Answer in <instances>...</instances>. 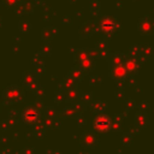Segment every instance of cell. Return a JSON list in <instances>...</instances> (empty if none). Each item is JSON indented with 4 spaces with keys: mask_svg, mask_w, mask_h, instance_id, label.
Returning a JSON list of instances; mask_svg holds the SVG:
<instances>
[{
    "mask_svg": "<svg viewBox=\"0 0 154 154\" xmlns=\"http://www.w3.org/2000/svg\"><path fill=\"white\" fill-rule=\"evenodd\" d=\"M114 26H116L114 22L111 20V19H108V18H107V19H103L102 23H101V29H102L103 31H112Z\"/></svg>",
    "mask_w": 154,
    "mask_h": 154,
    "instance_id": "obj_3",
    "label": "cell"
},
{
    "mask_svg": "<svg viewBox=\"0 0 154 154\" xmlns=\"http://www.w3.org/2000/svg\"><path fill=\"white\" fill-rule=\"evenodd\" d=\"M95 128L97 131H106L109 129L111 126V119L105 116V114H101V116H97L95 118Z\"/></svg>",
    "mask_w": 154,
    "mask_h": 154,
    "instance_id": "obj_1",
    "label": "cell"
},
{
    "mask_svg": "<svg viewBox=\"0 0 154 154\" xmlns=\"http://www.w3.org/2000/svg\"><path fill=\"white\" fill-rule=\"evenodd\" d=\"M23 117H24V119H25L26 123L32 124V123L37 122V119H38V112H37L35 108H28V109L24 112Z\"/></svg>",
    "mask_w": 154,
    "mask_h": 154,
    "instance_id": "obj_2",
    "label": "cell"
}]
</instances>
